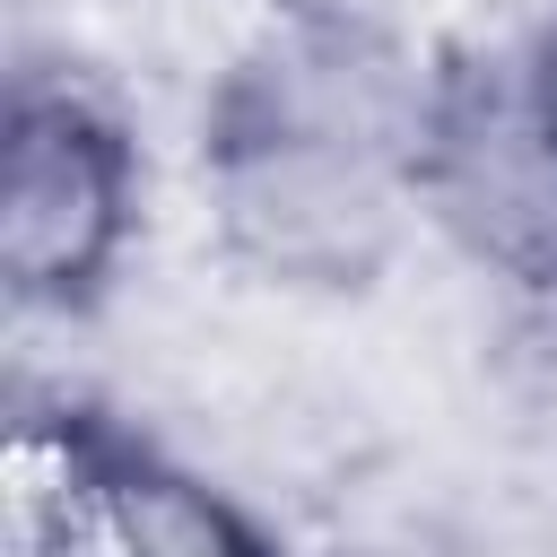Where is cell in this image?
<instances>
[{"label":"cell","instance_id":"3957f363","mask_svg":"<svg viewBox=\"0 0 557 557\" xmlns=\"http://www.w3.org/2000/svg\"><path fill=\"white\" fill-rule=\"evenodd\" d=\"M487 70H496V96H505V113L522 122L531 157L557 174V9H548L513 52H496Z\"/></svg>","mask_w":557,"mask_h":557},{"label":"cell","instance_id":"6da1fadb","mask_svg":"<svg viewBox=\"0 0 557 557\" xmlns=\"http://www.w3.org/2000/svg\"><path fill=\"white\" fill-rule=\"evenodd\" d=\"M435 78L374 26L296 17L244 52L209 104L200 200L244 278L287 296H357L426 218Z\"/></svg>","mask_w":557,"mask_h":557},{"label":"cell","instance_id":"7a4b0ae2","mask_svg":"<svg viewBox=\"0 0 557 557\" xmlns=\"http://www.w3.org/2000/svg\"><path fill=\"white\" fill-rule=\"evenodd\" d=\"M148 165L131 122L61 70H26L0 113V278L26 313H87L139 244Z\"/></svg>","mask_w":557,"mask_h":557}]
</instances>
